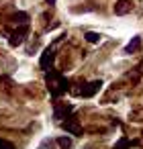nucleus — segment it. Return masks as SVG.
<instances>
[{"label": "nucleus", "instance_id": "f257e3e1", "mask_svg": "<svg viewBox=\"0 0 143 149\" xmlns=\"http://www.w3.org/2000/svg\"><path fill=\"white\" fill-rule=\"evenodd\" d=\"M47 88L53 96H61L68 92V80L59 72H49L47 74Z\"/></svg>", "mask_w": 143, "mask_h": 149}, {"label": "nucleus", "instance_id": "f03ea898", "mask_svg": "<svg viewBox=\"0 0 143 149\" xmlns=\"http://www.w3.org/2000/svg\"><path fill=\"white\" fill-rule=\"evenodd\" d=\"M72 110H74L72 104H68V102H57V104H55V110H53V116H55V120L63 123Z\"/></svg>", "mask_w": 143, "mask_h": 149}, {"label": "nucleus", "instance_id": "7ed1b4c3", "mask_svg": "<svg viewBox=\"0 0 143 149\" xmlns=\"http://www.w3.org/2000/svg\"><path fill=\"white\" fill-rule=\"evenodd\" d=\"M133 10V2L131 0H116V4H114V13L116 15H127Z\"/></svg>", "mask_w": 143, "mask_h": 149}, {"label": "nucleus", "instance_id": "20e7f679", "mask_svg": "<svg viewBox=\"0 0 143 149\" xmlns=\"http://www.w3.org/2000/svg\"><path fill=\"white\" fill-rule=\"evenodd\" d=\"M51 57H53V45H51L49 49H45V51H43V55H41V68H43V70H47V68H49Z\"/></svg>", "mask_w": 143, "mask_h": 149}, {"label": "nucleus", "instance_id": "39448f33", "mask_svg": "<svg viewBox=\"0 0 143 149\" xmlns=\"http://www.w3.org/2000/svg\"><path fill=\"white\" fill-rule=\"evenodd\" d=\"M139 47H141V37H133V39H131V43L125 47V53H135Z\"/></svg>", "mask_w": 143, "mask_h": 149}, {"label": "nucleus", "instance_id": "423d86ee", "mask_svg": "<svg viewBox=\"0 0 143 149\" xmlns=\"http://www.w3.org/2000/svg\"><path fill=\"white\" fill-rule=\"evenodd\" d=\"M55 145H59V149H70L72 147V137H55Z\"/></svg>", "mask_w": 143, "mask_h": 149}, {"label": "nucleus", "instance_id": "0eeeda50", "mask_svg": "<svg viewBox=\"0 0 143 149\" xmlns=\"http://www.w3.org/2000/svg\"><path fill=\"white\" fill-rule=\"evenodd\" d=\"M0 149H15V145L6 139H0Z\"/></svg>", "mask_w": 143, "mask_h": 149}, {"label": "nucleus", "instance_id": "6e6552de", "mask_svg": "<svg viewBox=\"0 0 143 149\" xmlns=\"http://www.w3.org/2000/svg\"><path fill=\"white\" fill-rule=\"evenodd\" d=\"M100 39V35H96V33H86V41H90V43H96Z\"/></svg>", "mask_w": 143, "mask_h": 149}, {"label": "nucleus", "instance_id": "1a4fd4ad", "mask_svg": "<svg viewBox=\"0 0 143 149\" xmlns=\"http://www.w3.org/2000/svg\"><path fill=\"white\" fill-rule=\"evenodd\" d=\"M53 143H55V141H49V139H47V141H43L37 149H53Z\"/></svg>", "mask_w": 143, "mask_h": 149}, {"label": "nucleus", "instance_id": "9d476101", "mask_svg": "<svg viewBox=\"0 0 143 149\" xmlns=\"http://www.w3.org/2000/svg\"><path fill=\"white\" fill-rule=\"evenodd\" d=\"M47 2H49V4H53V2H55V0H47Z\"/></svg>", "mask_w": 143, "mask_h": 149}]
</instances>
